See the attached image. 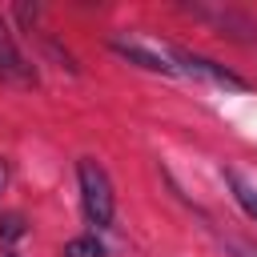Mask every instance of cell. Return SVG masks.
<instances>
[{
    "mask_svg": "<svg viewBox=\"0 0 257 257\" xmlns=\"http://www.w3.org/2000/svg\"><path fill=\"white\" fill-rule=\"evenodd\" d=\"M0 185H4V169H0Z\"/></svg>",
    "mask_w": 257,
    "mask_h": 257,
    "instance_id": "9c48e42d",
    "label": "cell"
},
{
    "mask_svg": "<svg viewBox=\"0 0 257 257\" xmlns=\"http://www.w3.org/2000/svg\"><path fill=\"white\" fill-rule=\"evenodd\" d=\"M24 233H28L24 217H20V213H8V217L0 221V257H20L16 245L24 241Z\"/></svg>",
    "mask_w": 257,
    "mask_h": 257,
    "instance_id": "5b68a950",
    "label": "cell"
},
{
    "mask_svg": "<svg viewBox=\"0 0 257 257\" xmlns=\"http://www.w3.org/2000/svg\"><path fill=\"white\" fill-rule=\"evenodd\" d=\"M173 60H177V72L197 76V80H209V84H217V88H233V92H245V88H249L237 72H229L225 64H217V60H209V56H197V52L173 48Z\"/></svg>",
    "mask_w": 257,
    "mask_h": 257,
    "instance_id": "3957f363",
    "label": "cell"
},
{
    "mask_svg": "<svg viewBox=\"0 0 257 257\" xmlns=\"http://www.w3.org/2000/svg\"><path fill=\"white\" fill-rule=\"evenodd\" d=\"M225 181H229V189H233V197H237V205L257 221V185H249L241 173H225Z\"/></svg>",
    "mask_w": 257,
    "mask_h": 257,
    "instance_id": "8992f818",
    "label": "cell"
},
{
    "mask_svg": "<svg viewBox=\"0 0 257 257\" xmlns=\"http://www.w3.org/2000/svg\"><path fill=\"white\" fill-rule=\"evenodd\" d=\"M0 80L20 84V88H32L36 84V68L24 60V52L16 48V40H12V32H8L4 20H0Z\"/></svg>",
    "mask_w": 257,
    "mask_h": 257,
    "instance_id": "277c9868",
    "label": "cell"
},
{
    "mask_svg": "<svg viewBox=\"0 0 257 257\" xmlns=\"http://www.w3.org/2000/svg\"><path fill=\"white\" fill-rule=\"evenodd\" d=\"M60 257H104V245H100L96 237H76V241L64 245Z\"/></svg>",
    "mask_w": 257,
    "mask_h": 257,
    "instance_id": "52a82bcc",
    "label": "cell"
},
{
    "mask_svg": "<svg viewBox=\"0 0 257 257\" xmlns=\"http://www.w3.org/2000/svg\"><path fill=\"white\" fill-rule=\"evenodd\" d=\"M112 52H116V56H124L128 64L145 68V72H165V76H177L173 48H157V44L137 40V36H112Z\"/></svg>",
    "mask_w": 257,
    "mask_h": 257,
    "instance_id": "7a4b0ae2",
    "label": "cell"
},
{
    "mask_svg": "<svg viewBox=\"0 0 257 257\" xmlns=\"http://www.w3.org/2000/svg\"><path fill=\"white\" fill-rule=\"evenodd\" d=\"M76 181H80V205H84V217H88L96 229L112 225V217H116V197H112V181H108V173H104L92 157H80V161H76Z\"/></svg>",
    "mask_w": 257,
    "mask_h": 257,
    "instance_id": "6da1fadb",
    "label": "cell"
},
{
    "mask_svg": "<svg viewBox=\"0 0 257 257\" xmlns=\"http://www.w3.org/2000/svg\"><path fill=\"white\" fill-rule=\"evenodd\" d=\"M221 249H225V257H257V245H249L241 237H221Z\"/></svg>",
    "mask_w": 257,
    "mask_h": 257,
    "instance_id": "ba28073f",
    "label": "cell"
}]
</instances>
